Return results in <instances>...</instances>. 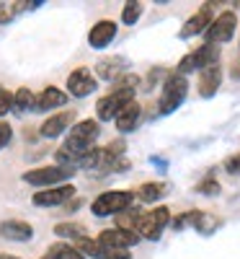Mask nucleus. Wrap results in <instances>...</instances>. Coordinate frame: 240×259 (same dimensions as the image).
<instances>
[{"instance_id":"obj_33","label":"nucleus","mask_w":240,"mask_h":259,"mask_svg":"<svg viewBox=\"0 0 240 259\" xmlns=\"http://www.w3.org/2000/svg\"><path fill=\"white\" fill-rule=\"evenodd\" d=\"M80 205H83V200H80V197H73L68 205H65V210H68V212H73V210H78Z\"/></svg>"},{"instance_id":"obj_30","label":"nucleus","mask_w":240,"mask_h":259,"mask_svg":"<svg viewBox=\"0 0 240 259\" xmlns=\"http://www.w3.org/2000/svg\"><path fill=\"white\" fill-rule=\"evenodd\" d=\"M11 140H13V127H11L6 119H0V150L8 148Z\"/></svg>"},{"instance_id":"obj_4","label":"nucleus","mask_w":240,"mask_h":259,"mask_svg":"<svg viewBox=\"0 0 240 259\" xmlns=\"http://www.w3.org/2000/svg\"><path fill=\"white\" fill-rule=\"evenodd\" d=\"M75 177V168H65V166H39V168H29L26 174H21L26 184L39 187V189H49V187H59V184H70V179Z\"/></svg>"},{"instance_id":"obj_8","label":"nucleus","mask_w":240,"mask_h":259,"mask_svg":"<svg viewBox=\"0 0 240 259\" xmlns=\"http://www.w3.org/2000/svg\"><path fill=\"white\" fill-rule=\"evenodd\" d=\"M235 29H237V16L232 11H225L212 21V26L207 29L204 39H207V45L220 47V45H227V41L235 36Z\"/></svg>"},{"instance_id":"obj_3","label":"nucleus","mask_w":240,"mask_h":259,"mask_svg":"<svg viewBox=\"0 0 240 259\" xmlns=\"http://www.w3.org/2000/svg\"><path fill=\"white\" fill-rule=\"evenodd\" d=\"M135 200H137V194L129 189H108V192H101L91 202V212L96 218H111V215L116 218L124 210L135 207Z\"/></svg>"},{"instance_id":"obj_2","label":"nucleus","mask_w":240,"mask_h":259,"mask_svg":"<svg viewBox=\"0 0 240 259\" xmlns=\"http://www.w3.org/2000/svg\"><path fill=\"white\" fill-rule=\"evenodd\" d=\"M101 135V122L96 117H88V119H78L73 127H70V133L68 138H65L62 148L68 150V153L75 158V168L80 163V158L88 153L91 148H96V140Z\"/></svg>"},{"instance_id":"obj_21","label":"nucleus","mask_w":240,"mask_h":259,"mask_svg":"<svg viewBox=\"0 0 240 259\" xmlns=\"http://www.w3.org/2000/svg\"><path fill=\"white\" fill-rule=\"evenodd\" d=\"M36 109V96L31 89L21 85V89L13 91V114H26V112H34Z\"/></svg>"},{"instance_id":"obj_17","label":"nucleus","mask_w":240,"mask_h":259,"mask_svg":"<svg viewBox=\"0 0 240 259\" xmlns=\"http://www.w3.org/2000/svg\"><path fill=\"white\" fill-rule=\"evenodd\" d=\"M127 70V60L124 57H101L96 62V78L98 80H108V83H116Z\"/></svg>"},{"instance_id":"obj_20","label":"nucleus","mask_w":240,"mask_h":259,"mask_svg":"<svg viewBox=\"0 0 240 259\" xmlns=\"http://www.w3.org/2000/svg\"><path fill=\"white\" fill-rule=\"evenodd\" d=\"M54 236H59L62 241H80V239H88V228H85L83 223H78V221H62V223H57L54 228Z\"/></svg>"},{"instance_id":"obj_19","label":"nucleus","mask_w":240,"mask_h":259,"mask_svg":"<svg viewBox=\"0 0 240 259\" xmlns=\"http://www.w3.org/2000/svg\"><path fill=\"white\" fill-rule=\"evenodd\" d=\"M68 99H70L68 91L57 89V85H47V89L36 96V112H52V109H59V106L68 104Z\"/></svg>"},{"instance_id":"obj_11","label":"nucleus","mask_w":240,"mask_h":259,"mask_svg":"<svg viewBox=\"0 0 240 259\" xmlns=\"http://www.w3.org/2000/svg\"><path fill=\"white\" fill-rule=\"evenodd\" d=\"M75 112H57V114H49L39 127V135L47 138V140H54L65 133H70V127L75 124Z\"/></svg>"},{"instance_id":"obj_7","label":"nucleus","mask_w":240,"mask_h":259,"mask_svg":"<svg viewBox=\"0 0 240 259\" xmlns=\"http://www.w3.org/2000/svg\"><path fill=\"white\" fill-rule=\"evenodd\" d=\"M168 226H170V210L165 205H158L155 210L142 212V218L137 223V236L147 241H158Z\"/></svg>"},{"instance_id":"obj_32","label":"nucleus","mask_w":240,"mask_h":259,"mask_svg":"<svg viewBox=\"0 0 240 259\" xmlns=\"http://www.w3.org/2000/svg\"><path fill=\"white\" fill-rule=\"evenodd\" d=\"M13 6H6V3H0V26L8 24V21H13Z\"/></svg>"},{"instance_id":"obj_5","label":"nucleus","mask_w":240,"mask_h":259,"mask_svg":"<svg viewBox=\"0 0 240 259\" xmlns=\"http://www.w3.org/2000/svg\"><path fill=\"white\" fill-rule=\"evenodd\" d=\"M186 94H189V80H186V75L170 73V75L163 80L160 99H158V112H160V114L176 112L178 106L186 101Z\"/></svg>"},{"instance_id":"obj_34","label":"nucleus","mask_w":240,"mask_h":259,"mask_svg":"<svg viewBox=\"0 0 240 259\" xmlns=\"http://www.w3.org/2000/svg\"><path fill=\"white\" fill-rule=\"evenodd\" d=\"M0 259H21V256H16V254H8V251H3V254H0Z\"/></svg>"},{"instance_id":"obj_23","label":"nucleus","mask_w":240,"mask_h":259,"mask_svg":"<svg viewBox=\"0 0 240 259\" xmlns=\"http://www.w3.org/2000/svg\"><path fill=\"white\" fill-rule=\"evenodd\" d=\"M44 256H47V259H85V256L75 249V244H68V241H54V244L47 249Z\"/></svg>"},{"instance_id":"obj_26","label":"nucleus","mask_w":240,"mask_h":259,"mask_svg":"<svg viewBox=\"0 0 240 259\" xmlns=\"http://www.w3.org/2000/svg\"><path fill=\"white\" fill-rule=\"evenodd\" d=\"M199 218H202V210H186V212H181L176 221H170V226H173V231H186V228H196V223H199Z\"/></svg>"},{"instance_id":"obj_28","label":"nucleus","mask_w":240,"mask_h":259,"mask_svg":"<svg viewBox=\"0 0 240 259\" xmlns=\"http://www.w3.org/2000/svg\"><path fill=\"white\" fill-rule=\"evenodd\" d=\"M220 182H217V179H212V177H207L204 182H199V184H196V192H199V194H207V197H214V194H220Z\"/></svg>"},{"instance_id":"obj_29","label":"nucleus","mask_w":240,"mask_h":259,"mask_svg":"<svg viewBox=\"0 0 240 259\" xmlns=\"http://www.w3.org/2000/svg\"><path fill=\"white\" fill-rule=\"evenodd\" d=\"M11 112H13V94L0 85V117H6Z\"/></svg>"},{"instance_id":"obj_14","label":"nucleus","mask_w":240,"mask_h":259,"mask_svg":"<svg viewBox=\"0 0 240 259\" xmlns=\"http://www.w3.org/2000/svg\"><path fill=\"white\" fill-rule=\"evenodd\" d=\"M0 239L26 244V241L34 239V226L29 221H21V218H8V221L0 223Z\"/></svg>"},{"instance_id":"obj_1","label":"nucleus","mask_w":240,"mask_h":259,"mask_svg":"<svg viewBox=\"0 0 240 259\" xmlns=\"http://www.w3.org/2000/svg\"><path fill=\"white\" fill-rule=\"evenodd\" d=\"M137 85H140V78H137L135 73H124V75L111 85V91L96 101V119H98V122H114L116 114L124 109V106L135 101Z\"/></svg>"},{"instance_id":"obj_16","label":"nucleus","mask_w":240,"mask_h":259,"mask_svg":"<svg viewBox=\"0 0 240 259\" xmlns=\"http://www.w3.org/2000/svg\"><path fill=\"white\" fill-rule=\"evenodd\" d=\"M140 119H142V104L135 99L132 104H127L124 109L116 114V119H114V124H116V133H122V135H127V133H135L137 124H140Z\"/></svg>"},{"instance_id":"obj_24","label":"nucleus","mask_w":240,"mask_h":259,"mask_svg":"<svg viewBox=\"0 0 240 259\" xmlns=\"http://www.w3.org/2000/svg\"><path fill=\"white\" fill-rule=\"evenodd\" d=\"M140 218H142V210H140V207H129V210H124L122 215H116V228H124V231L137 233Z\"/></svg>"},{"instance_id":"obj_18","label":"nucleus","mask_w":240,"mask_h":259,"mask_svg":"<svg viewBox=\"0 0 240 259\" xmlns=\"http://www.w3.org/2000/svg\"><path fill=\"white\" fill-rule=\"evenodd\" d=\"M222 83V65H212V68H204L199 73V80H196V89H199V96L212 99L217 91H220Z\"/></svg>"},{"instance_id":"obj_15","label":"nucleus","mask_w":240,"mask_h":259,"mask_svg":"<svg viewBox=\"0 0 240 259\" xmlns=\"http://www.w3.org/2000/svg\"><path fill=\"white\" fill-rule=\"evenodd\" d=\"M116 31H119L116 29V21L101 18V21H96V24L91 26V31H88V45L93 50H106L116 39Z\"/></svg>"},{"instance_id":"obj_6","label":"nucleus","mask_w":240,"mask_h":259,"mask_svg":"<svg viewBox=\"0 0 240 259\" xmlns=\"http://www.w3.org/2000/svg\"><path fill=\"white\" fill-rule=\"evenodd\" d=\"M212 65H220V47L217 45H204L199 50H191L189 55L181 57L176 73L178 75H189V73H202L204 68H212Z\"/></svg>"},{"instance_id":"obj_27","label":"nucleus","mask_w":240,"mask_h":259,"mask_svg":"<svg viewBox=\"0 0 240 259\" xmlns=\"http://www.w3.org/2000/svg\"><path fill=\"white\" fill-rule=\"evenodd\" d=\"M220 226H222V221L217 218V215H212V212H204V210H202V218H199V223H196V228H194V231H199L202 236H212Z\"/></svg>"},{"instance_id":"obj_25","label":"nucleus","mask_w":240,"mask_h":259,"mask_svg":"<svg viewBox=\"0 0 240 259\" xmlns=\"http://www.w3.org/2000/svg\"><path fill=\"white\" fill-rule=\"evenodd\" d=\"M142 11H145L142 3H135V0L124 3V8H122V24H124V26H135L137 21L142 18Z\"/></svg>"},{"instance_id":"obj_22","label":"nucleus","mask_w":240,"mask_h":259,"mask_svg":"<svg viewBox=\"0 0 240 259\" xmlns=\"http://www.w3.org/2000/svg\"><path fill=\"white\" fill-rule=\"evenodd\" d=\"M165 184L163 182H142L140 187H137V200L140 202H147V205H152V202H158L160 197H163V194H165Z\"/></svg>"},{"instance_id":"obj_35","label":"nucleus","mask_w":240,"mask_h":259,"mask_svg":"<svg viewBox=\"0 0 240 259\" xmlns=\"http://www.w3.org/2000/svg\"><path fill=\"white\" fill-rule=\"evenodd\" d=\"M41 259H47V256H41Z\"/></svg>"},{"instance_id":"obj_13","label":"nucleus","mask_w":240,"mask_h":259,"mask_svg":"<svg viewBox=\"0 0 240 259\" xmlns=\"http://www.w3.org/2000/svg\"><path fill=\"white\" fill-rule=\"evenodd\" d=\"M212 21H214V16H212V3H204L194 16L186 18V24H184V29H181L178 36H181V39H191V36L207 34V29L212 26Z\"/></svg>"},{"instance_id":"obj_9","label":"nucleus","mask_w":240,"mask_h":259,"mask_svg":"<svg viewBox=\"0 0 240 259\" xmlns=\"http://www.w3.org/2000/svg\"><path fill=\"white\" fill-rule=\"evenodd\" d=\"M73 197H78L75 184H59V187H49V189L34 192L31 202L36 207H59V205H68Z\"/></svg>"},{"instance_id":"obj_12","label":"nucleus","mask_w":240,"mask_h":259,"mask_svg":"<svg viewBox=\"0 0 240 259\" xmlns=\"http://www.w3.org/2000/svg\"><path fill=\"white\" fill-rule=\"evenodd\" d=\"M96 239L103 244V246H108V249H122V251H129L135 244H140V236L137 233H132V231H124V228H103Z\"/></svg>"},{"instance_id":"obj_31","label":"nucleus","mask_w":240,"mask_h":259,"mask_svg":"<svg viewBox=\"0 0 240 259\" xmlns=\"http://www.w3.org/2000/svg\"><path fill=\"white\" fill-rule=\"evenodd\" d=\"M222 166H225V171H227V174L237 177V174H240V153H232V156H227Z\"/></svg>"},{"instance_id":"obj_10","label":"nucleus","mask_w":240,"mask_h":259,"mask_svg":"<svg viewBox=\"0 0 240 259\" xmlns=\"http://www.w3.org/2000/svg\"><path fill=\"white\" fill-rule=\"evenodd\" d=\"M93 91H98V78L93 75L91 68H75L68 75V94L75 99H85Z\"/></svg>"}]
</instances>
